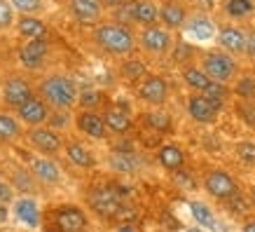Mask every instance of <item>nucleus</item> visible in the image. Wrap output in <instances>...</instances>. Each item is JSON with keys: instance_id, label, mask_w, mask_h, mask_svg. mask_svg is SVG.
<instances>
[{"instance_id": "49530a36", "label": "nucleus", "mask_w": 255, "mask_h": 232, "mask_svg": "<svg viewBox=\"0 0 255 232\" xmlns=\"http://www.w3.org/2000/svg\"><path fill=\"white\" fill-rule=\"evenodd\" d=\"M117 232H136V228H133V225H122Z\"/></svg>"}, {"instance_id": "9b49d317", "label": "nucleus", "mask_w": 255, "mask_h": 232, "mask_svg": "<svg viewBox=\"0 0 255 232\" xmlns=\"http://www.w3.org/2000/svg\"><path fill=\"white\" fill-rule=\"evenodd\" d=\"M33 96V87L28 85V80H23V77H9L5 87H2V99L7 106L12 108H19L23 106L26 101Z\"/></svg>"}, {"instance_id": "4468645a", "label": "nucleus", "mask_w": 255, "mask_h": 232, "mask_svg": "<svg viewBox=\"0 0 255 232\" xmlns=\"http://www.w3.org/2000/svg\"><path fill=\"white\" fill-rule=\"evenodd\" d=\"M103 2L101 0H70L68 9L80 23H96L103 16Z\"/></svg>"}, {"instance_id": "f257e3e1", "label": "nucleus", "mask_w": 255, "mask_h": 232, "mask_svg": "<svg viewBox=\"0 0 255 232\" xmlns=\"http://www.w3.org/2000/svg\"><path fill=\"white\" fill-rule=\"evenodd\" d=\"M94 40H96V45H99L103 52H108V54H113V56L131 54L133 47H136V38H133L131 28L120 21L96 26Z\"/></svg>"}, {"instance_id": "2f4dec72", "label": "nucleus", "mask_w": 255, "mask_h": 232, "mask_svg": "<svg viewBox=\"0 0 255 232\" xmlns=\"http://www.w3.org/2000/svg\"><path fill=\"white\" fill-rule=\"evenodd\" d=\"M122 75L127 80H140L145 75V63L138 61V59H129V61L122 63Z\"/></svg>"}, {"instance_id": "79ce46f5", "label": "nucleus", "mask_w": 255, "mask_h": 232, "mask_svg": "<svg viewBox=\"0 0 255 232\" xmlns=\"http://www.w3.org/2000/svg\"><path fill=\"white\" fill-rule=\"evenodd\" d=\"M241 110H244V113H241V115H244V120H248V122L255 127V108H241Z\"/></svg>"}, {"instance_id": "4c0bfd02", "label": "nucleus", "mask_w": 255, "mask_h": 232, "mask_svg": "<svg viewBox=\"0 0 255 232\" xmlns=\"http://www.w3.org/2000/svg\"><path fill=\"white\" fill-rule=\"evenodd\" d=\"M237 153H239V157L244 160V162H248V164L255 162V143H248V141H244V143H239Z\"/></svg>"}, {"instance_id": "6e6552de", "label": "nucleus", "mask_w": 255, "mask_h": 232, "mask_svg": "<svg viewBox=\"0 0 255 232\" xmlns=\"http://www.w3.org/2000/svg\"><path fill=\"white\" fill-rule=\"evenodd\" d=\"M138 99L147 106H164L169 99V85L159 75H147L138 85Z\"/></svg>"}, {"instance_id": "f8f14e48", "label": "nucleus", "mask_w": 255, "mask_h": 232, "mask_svg": "<svg viewBox=\"0 0 255 232\" xmlns=\"http://www.w3.org/2000/svg\"><path fill=\"white\" fill-rule=\"evenodd\" d=\"M75 124L82 134H87L89 139H106L108 136V124H106V117L94 113V110H82L78 117H75Z\"/></svg>"}, {"instance_id": "6ab92c4d", "label": "nucleus", "mask_w": 255, "mask_h": 232, "mask_svg": "<svg viewBox=\"0 0 255 232\" xmlns=\"http://www.w3.org/2000/svg\"><path fill=\"white\" fill-rule=\"evenodd\" d=\"M159 21L169 28V31H176V28H183L187 21V9L180 5V2H164L159 7Z\"/></svg>"}, {"instance_id": "393cba45", "label": "nucleus", "mask_w": 255, "mask_h": 232, "mask_svg": "<svg viewBox=\"0 0 255 232\" xmlns=\"http://www.w3.org/2000/svg\"><path fill=\"white\" fill-rule=\"evenodd\" d=\"M103 117H106V124H108V132L113 134H127L131 129V117L127 115L124 110L110 108L103 113Z\"/></svg>"}, {"instance_id": "20e7f679", "label": "nucleus", "mask_w": 255, "mask_h": 232, "mask_svg": "<svg viewBox=\"0 0 255 232\" xmlns=\"http://www.w3.org/2000/svg\"><path fill=\"white\" fill-rule=\"evenodd\" d=\"M183 80L192 87L194 92H204L206 96H213V99H225V96H227V87H225V82L213 80L204 68L187 66V68L183 70Z\"/></svg>"}, {"instance_id": "72a5a7b5", "label": "nucleus", "mask_w": 255, "mask_h": 232, "mask_svg": "<svg viewBox=\"0 0 255 232\" xmlns=\"http://www.w3.org/2000/svg\"><path fill=\"white\" fill-rule=\"evenodd\" d=\"M145 120L152 129H159V132H169L171 129V117L166 115L164 110H152V113H147Z\"/></svg>"}, {"instance_id": "0eeeda50", "label": "nucleus", "mask_w": 255, "mask_h": 232, "mask_svg": "<svg viewBox=\"0 0 255 232\" xmlns=\"http://www.w3.org/2000/svg\"><path fill=\"white\" fill-rule=\"evenodd\" d=\"M26 139H28V143H31V146L35 148L40 155H56L63 148L61 136H59L56 132H52L49 127H42V124H40V127L28 129Z\"/></svg>"}, {"instance_id": "a19ab883", "label": "nucleus", "mask_w": 255, "mask_h": 232, "mask_svg": "<svg viewBox=\"0 0 255 232\" xmlns=\"http://www.w3.org/2000/svg\"><path fill=\"white\" fill-rule=\"evenodd\" d=\"M176 181L180 183L183 188H194V181L190 176H185V174H176Z\"/></svg>"}, {"instance_id": "bb28decb", "label": "nucleus", "mask_w": 255, "mask_h": 232, "mask_svg": "<svg viewBox=\"0 0 255 232\" xmlns=\"http://www.w3.org/2000/svg\"><path fill=\"white\" fill-rule=\"evenodd\" d=\"M66 155H68V160L75 164V167H82V169H92L94 167V157L89 155V150H87L82 143H78V141H73V143L66 146Z\"/></svg>"}, {"instance_id": "473e14b6", "label": "nucleus", "mask_w": 255, "mask_h": 232, "mask_svg": "<svg viewBox=\"0 0 255 232\" xmlns=\"http://www.w3.org/2000/svg\"><path fill=\"white\" fill-rule=\"evenodd\" d=\"M12 7L21 14H38L45 7V0H9Z\"/></svg>"}, {"instance_id": "ddd939ff", "label": "nucleus", "mask_w": 255, "mask_h": 232, "mask_svg": "<svg viewBox=\"0 0 255 232\" xmlns=\"http://www.w3.org/2000/svg\"><path fill=\"white\" fill-rule=\"evenodd\" d=\"M185 33L187 35H192L194 40H201V42H206V40H213L218 35V26L213 23V19L206 14H192L187 16L185 21Z\"/></svg>"}, {"instance_id": "cd10ccee", "label": "nucleus", "mask_w": 255, "mask_h": 232, "mask_svg": "<svg viewBox=\"0 0 255 232\" xmlns=\"http://www.w3.org/2000/svg\"><path fill=\"white\" fill-rule=\"evenodd\" d=\"M159 21V7L152 0H138L136 2V23L140 26H152Z\"/></svg>"}, {"instance_id": "58836bf2", "label": "nucleus", "mask_w": 255, "mask_h": 232, "mask_svg": "<svg viewBox=\"0 0 255 232\" xmlns=\"http://www.w3.org/2000/svg\"><path fill=\"white\" fill-rule=\"evenodd\" d=\"M12 200H14V190H12V186L0 178V202H2V204H9Z\"/></svg>"}, {"instance_id": "7c9ffc66", "label": "nucleus", "mask_w": 255, "mask_h": 232, "mask_svg": "<svg viewBox=\"0 0 255 232\" xmlns=\"http://www.w3.org/2000/svg\"><path fill=\"white\" fill-rule=\"evenodd\" d=\"M136 2L138 0H127L124 5H120V7H115V19L120 23H124V26H129V23H136Z\"/></svg>"}, {"instance_id": "09e8293b", "label": "nucleus", "mask_w": 255, "mask_h": 232, "mask_svg": "<svg viewBox=\"0 0 255 232\" xmlns=\"http://www.w3.org/2000/svg\"><path fill=\"white\" fill-rule=\"evenodd\" d=\"M185 232H199V230H194V228H192V230H185Z\"/></svg>"}, {"instance_id": "423d86ee", "label": "nucleus", "mask_w": 255, "mask_h": 232, "mask_svg": "<svg viewBox=\"0 0 255 232\" xmlns=\"http://www.w3.org/2000/svg\"><path fill=\"white\" fill-rule=\"evenodd\" d=\"M140 47L145 49L147 54H164V52H169L171 47V33L166 26H143V31H140Z\"/></svg>"}, {"instance_id": "1a4fd4ad", "label": "nucleus", "mask_w": 255, "mask_h": 232, "mask_svg": "<svg viewBox=\"0 0 255 232\" xmlns=\"http://www.w3.org/2000/svg\"><path fill=\"white\" fill-rule=\"evenodd\" d=\"M47 54H49V45H47L45 38L26 40V42L19 47V61L31 70L42 68L47 61Z\"/></svg>"}, {"instance_id": "dca6fc26", "label": "nucleus", "mask_w": 255, "mask_h": 232, "mask_svg": "<svg viewBox=\"0 0 255 232\" xmlns=\"http://www.w3.org/2000/svg\"><path fill=\"white\" fill-rule=\"evenodd\" d=\"M56 225L61 232H82L87 228V216L78 207H63L56 211Z\"/></svg>"}, {"instance_id": "c9c22d12", "label": "nucleus", "mask_w": 255, "mask_h": 232, "mask_svg": "<svg viewBox=\"0 0 255 232\" xmlns=\"http://www.w3.org/2000/svg\"><path fill=\"white\" fill-rule=\"evenodd\" d=\"M16 9L12 7V2L9 0H0V31H5V28H9L12 23H14L16 19Z\"/></svg>"}, {"instance_id": "39448f33", "label": "nucleus", "mask_w": 255, "mask_h": 232, "mask_svg": "<svg viewBox=\"0 0 255 232\" xmlns=\"http://www.w3.org/2000/svg\"><path fill=\"white\" fill-rule=\"evenodd\" d=\"M223 108V99H213V96H206V94H194L187 101V113L192 120L201 124H211L216 122L218 110Z\"/></svg>"}, {"instance_id": "9d476101", "label": "nucleus", "mask_w": 255, "mask_h": 232, "mask_svg": "<svg viewBox=\"0 0 255 232\" xmlns=\"http://www.w3.org/2000/svg\"><path fill=\"white\" fill-rule=\"evenodd\" d=\"M16 115L21 117V122H26L28 127H40L49 120V103L42 96H31L23 106L16 108Z\"/></svg>"}, {"instance_id": "2eb2a0df", "label": "nucleus", "mask_w": 255, "mask_h": 232, "mask_svg": "<svg viewBox=\"0 0 255 232\" xmlns=\"http://www.w3.org/2000/svg\"><path fill=\"white\" fill-rule=\"evenodd\" d=\"M216 40L225 52L241 54V52H244V45H246V31L239 28V26H223V28H218Z\"/></svg>"}, {"instance_id": "a18cd8bd", "label": "nucleus", "mask_w": 255, "mask_h": 232, "mask_svg": "<svg viewBox=\"0 0 255 232\" xmlns=\"http://www.w3.org/2000/svg\"><path fill=\"white\" fill-rule=\"evenodd\" d=\"M101 2H103L106 7H120V5H124L127 0H101Z\"/></svg>"}, {"instance_id": "c85d7f7f", "label": "nucleus", "mask_w": 255, "mask_h": 232, "mask_svg": "<svg viewBox=\"0 0 255 232\" xmlns=\"http://www.w3.org/2000/svg\"><path fill=\"white\" fill-rule=\"evenodd\" d=\"M253 0H227L225 2V12L232 19H246V16L253 14Z\"/></svg>"}, {"instance_id": "c756f323", "label": "nucleus", "mask_w": 255, "mask_h": 232, "mask_svg": "<svg viewBox=\"0 0 255 232\" xmlns=\"http://www.w3.org/2000/svg\"><path fill=\"white\" fill-rule=\"evenodd\" d=\"M21 134V124L16 122V117L0 113V141H14Z\"/></svg>"}, {"instance_id": "aec40b11", "label": "nucleus", "mask_w": 255, "mask_h": 232, "mask_svg": "<svg viewBox=\"0 0 255 232\" xmlns=\"http://www.w3.org/2000/svg\"><path fill=\"white\" fill-rule=\"evenodd\" d=\"M92 204H94V209L106 218H113L115 214H120V209H122V204H120V200L115 197V193L108 190V188H99L92 197Z\"/></svg>"}, {"instance_id": "5701e85b", "label": "nucleus", "mask_w": 255, "mask_h": 232, "mask_svg": "<svg viewBox=\"0 0 255 232\" xmlns=\"http://www.w3.org/2000/svg\"><path fill=\"white\" fill-rule=\"evenodd\" d=\"M190 211H192V216H194V223H199L201 228H209L213 232H225V228L218 225V218L213 216V211L204 202H190Z\"/></svg>"}, {"instance_id": "de8ad7c7", "label": "nucleus", "mask_w": 255, "mask_h": 232, "mask_svg": "<svg viewBox=\"0 0 255 232\" xmlns=\"http://www.w3.org/2000/svg\"><path fill=\"white\" fill-rule=\"evenodd\" d=\"M244 232H255V223H253V221L244 225Z\"/></svg>"}, {"instance_id": "f704fd0d", "label": "nucleus", "mask_w": 255, "mask_h": 232, "mask_svg": "<svg viewBox=\"0 0 255 232\" xmlns=\"http://www.w3.org/2000/svg\"><path fill=\"white\" fill-rule=\"evenodd\" d=\"M234 94L241 99H255V77H239V82L234 85Z\"/></svg>"}, {"instance_id": "c03bdc74", "label": "nucleus", "mask_w": 255, "mask_h": 232, "mask_svg": "<svg viewBox=\"0 0 255 232\" xmlns=\"http://www.w3.org/2000/svg\"><path fill=\"white\" fill-rule=\"evenodd\" d=\"M7 223V207L0 202V225H5Z\"/></svg>"}, {"instance_id": "a878e982", "label": "nucleus", "mask_w": 255, "mask_h": 232, "mask_svg": "<svg viewBox=\"0 0 255 232\" xmlns=\"http://www.w3.org/2000/svg\"><path fill=\"white\" fill-rule=\"evenodd\" d=\"M183 162H185V157H183V150L178 146L169 143V146L159 148V164H162V167H166V169H171V171H178L183 167Z\"/></svg>"}, {"instance_id": "f3484780", "label": "nucleus", "mask_w": 255, "mask_h": 232, "mask_svg": "<svg viewBox=\"0 0 255 232\" xmlns=\"http://www.w3.org/2000/svg\"><path fill=\"white\" fill-rule=\"evenodd\" d=\"M206 190H209L213 197H220V200H227L237 193V183H234L232 176H227L225 171H213L206 176Z\"/></svg>"}, {"instance_id": "4be33fe9", "label": "nucleus", "mask_w": 255, "mask_h": 232, "mask_svg": "<svg viewBox=\"0 0 255 232\" xmlns=\"http://www.w3.org/2000/svg\"><path fill=\"white\" fill-rule=\"evenodd\" d=\"M16 31H19V35H23L26 40L47 38V26H45V21H40L38 16H31V14L19 16V21H16Z\"/></svg>"}, {"instance_id": "f03ea898", "label": "nucleus", "mask_w": 255, "mask_h": 232, "mask_svg": "<svg viewBox=\"0 0 255 232\" xmlns=\"http://www.w3.org/2000/svg\"><path fill=\"white\" fill-rule=\"evenodd\" d=\"M40 96L49 103V108L54 110H70L80 99V92L75 82L66 75H47L40 82Z\"/></svg>"}, {"instance_id": "e433bc0d", "label": "nucleus", "mask_w": 255, "mask_h": 232, "mask_svg": "<svg viewBox=\"0 0 255 232\" xmlns=\"http://www.w3.org/2000/svg\"><path fill=\"white\" fill-rule=\"evenodd\" d=\"M101 99H103L101 92H96V89H85V92H80L78 101H80V106H82L85 110H94L101 103Z\"/></svg>"}, {"instance_id": "ea45409f", "label": "nucleus", "mask_w": 255, "mask_h": 232, "mask_svg": "<svg viewBox=\"0 0 255 232\" xmlns=\"http://www.w3.org/2000/svg\"><path fill=\"white\" fill-rule=\"evenodd\" d=\"M244 54L255 56V31H246V45H244Z\"/></svg>"}, {"instance_id": "b1692460", "label": "nucleus", "mask_w": 255, "mask_h": 232, "mask_svg": "<svg viewBox=\"0 0 255 232\" xmlns=\"http://www.w3.org/2000/svg\"><path fill=\"white\" fill-rule=\"evenodd\" d=\"M140 160L131 150H115V153L110 155V167L115 171H122V174H133V171L138 169Z\"/></svg>"}, {"instance_id": "37998d69", "label": "nucleus", "mask_w": 255, "mask_h": 232, "mask_svg": "<svg viewBox=\"0 0 255 232\" xmlns=\"http://www.w3.org/2000/svg\"><path fill=\"white\" fill-rule=\"evenodd\" d=\"M187 52H192L187 45H178V56H176V59H178V61H180V59H185Z\"/></svg>"}, {"instance_id": "412c9836", "label": "nucleus", "mask_w": 255, "mask_h": 232, "mask_svg": "<svg viewBox=\"0 0 255 232\" xmlns=\"http://www.w3.org/2000/svg\"><path fill=\"white\" fill-rule=\"evenodd\" d=\"M14 214L28 228H40V209L35 200H31V197H19L14 202Z\"/></svg>"}, {"instance_id": "7ed1b4c3", "label": "nucleus", "mask_w": 255, "mask_h": 232, "mask_svg": "<svg viewBox=\"0 0 255 232\" xmlns=\"http://www.w3.org/2000/svg\"><path fill=\"white\" fill-rule=\"evenodd\" d=\"M201 68L206 70L213 80H218V82H230V80H234L237 77V70H239V66H237V61H234V56L230 54V52H206L204 54V59H201Z\"/></svg>"}, {"instance_id": "a211bd4d", "label": "nucleus", "mask_w": 255, "mask_h": 232, "mask_svg": "<svg viewBox=\"0 0 255 232\" xmlns=\"http://www.w3.org/2000/svg\"><path fill=\"white\" fill-rule=\"evenodd\" d=\"M31 167H33V176L38 178L40 183H45V186H56L61 181V169H59V164L54 160H49V155L33 160Z\"/></svg>"}]
</instances>
